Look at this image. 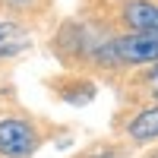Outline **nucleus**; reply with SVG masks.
Masks as SVG:
<instances>
[{"mask_svg":"<svg viewBox=\"0 0 158 158\" xmlns=\"http://www.w3.org/2000/svg\"><path fill=\"white\" fill-rule=\"evenodd\" d=\"M35 149V130L25 120H0V155L6 158H25Z\"/></svg>","mask_w":158,"mask_h":158,"instance_id":"f257e3e1","label":"nucleus"},{"mask_svg":"<svg viewBox=\"0 0 158 158\" xmlns=\"http://www.w3.org/2000/svg\"><path fill=\"white\" fill-rule=\"evenodd\" d=\"M127 130H130V136L139 139V142H146V139H158V108L136 114L133 120H130Z\"/></svg>","mask_w":158,"mask_h":158,"instance_id":"20e7f679","label":"nucleus"},{"mask_svg":"<svg viewBox=\"0 0 158 158\" xmlns=\"http://www.w3.org/2000/svg\"><path fill=\"white\" fill-rule=\"evenodd\" d=\"M127 22L133 25L136 32H146V35H158V6L149 3V0H133L127 3Z\"/></svg>","mask_w":158,"mask_h":158,"instance_id":"7ed1b4c3","label":"nucleus"},{"mask_svg":"<svg viewBox=\"0 0 158 158\" xmlns=\"http://www.w3.org/2000/svg\"><path fill=\"white\" fill-rule=\"evenodd\" d=\"M111 54H114L117 60H127V63H149V60H158V35L136 32V35L117 38V41H111Z\"/></svg>","mask_w":158,"mask_h":158,"instance_id":"f03ea898","label":"nucleus"},{"mask_svg":"<svg viewBox=\"0 0 158 158\" xmlns=\"http://www.w3.org/2000/svg\"><path fill=\"white\" fill-rule=\"evenodd\" d=\"M22 48H25V35L13 22L0 19V57H13V54H19Z\"/></svg>","mask_w":158,"mask_h":158,"instance_id":"39448f33","label":"nucleus"},{"mask_svg":"<svg viewBox=\"0 0 158 158\" xmlns=\"http://www.w3.org/2000/svg\"><path fill=\"white\" fill-rule=\"evenodd\" d=\"M155 79H158V73H155Z\"/></svg>","mask_w":158,"mask_h":158,"instance_id":"423d86ee","label":"nucleus"},{"mask_svg":"<svg viewBox=\"0 0 158 158\" xmlns=\"http://www.w3.org/2000/svg\"><path fill=\"white\" fill-rule=\"evenodd\" d=\"M155 158H158V155H155Z\"/></svg>","mask_w":158,"mask_h":158,"instance_id":"0eeeda50","label":"nucleus"}]
</instances>
